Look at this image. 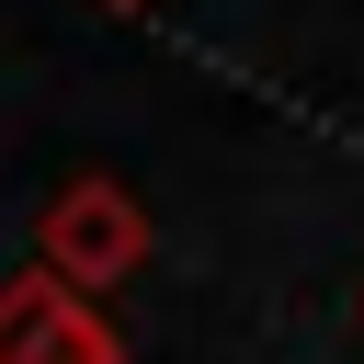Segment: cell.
Masks as SVG:
<instances>
[{
    "label": "cell",
    "instance_id": "obj_1",
    "mask_svg": "<svg viewBox=\"0 0 364 364\" xmlns=\"http://www.w3.org/2000/svg\"><path fill=\"white\" fill-rule=\"evenodd\" d=\"M136 262H148V205H136V182L68 171V182L46 193V216H34V273L102 296V284H125Z\"/></svg>",
    "mask_w": 364,
    "mask_h": 364
},
{
    "label": "cell",
    "instance_id": "obj_3",
    "mask_svg": "<svg viewBox=\"0 0 364 364\" xmlns=\"http://www.w3.org/2000/svg\"><path fill=\"white\" fill-rule=\"evenodd\" d=\"M114 11H136V0H114Z\"/></svg>",
    "mask_w": 364,
    "mask_h": 364
},
{
    "label": "cell",
    "instance_id": "obj_2",
    "mask_svg": "<svg viewBox=\"0 0 364 364\" xmlns=\"http://www.w3.org/2000/svg\"><path fill=\"white\" fill-rule=\"evenodd\" d=\"M0 364H125L102 296L57 284V273H11L0 284Z\"/></svg>",
    "mask_w": 364,
    "mask_h": 364
}]
</instances>
